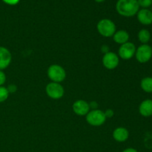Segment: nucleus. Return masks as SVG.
<instances>
[{
	"label": "nucleus",
	"mask_w": 152,
	"mask_h": 152,
	"mask_svg": "<svg viewBox=\"0 0 152 152\" xmlns=\"http://www.w3.org/2000/svg\"><path fill=\"white\" fill-rule=\"evenodd\" d=\"M137 0H118L116 4L117 13L125 17H132L139 11Z\"/></svg>",
	"instance_id": "f257e3e1"
},
{
	"label": "nucleus",
	"mask_w": 152,
	"mask_h": 152,
	"mask_svg": "<svg viewBox=\"0 0 152 152\" xmlns=\"http://www.w3.org/2000/svg\"><path fill=\"white\" fill-rule=\"evenodd\" d=\"M99 34L103 37H111L116 32V25L113 21L108 19H103L99 21L96 25Z\"/></svg>",
	"instance_id": "f03ea898"
},
{
	"label": "nucleus",
	"mask_w": 152,
	"mask_h": 152,
	"mask_svg": "<svg viewBox=\"0 0 152 152\" xmlns=\"http://www.w3.org/2000/svg\"><path fill=\"white\" fill-rule=\"evenodd\" d=\"M86 121L89 125L95 127L101 126L106 121L104 111L99 109H93L86 115Z\"/></svg>",
	"instance_id": "7ed1b4c3"
},
{
	"label": "nucleus",
	"mask_w": 152,
	"mask_h": 152,
	"mask_svg": "<svg viewBox=\"0 0 152 152\" xmlns=\"http://www.w3.org/2000/svg\"><path fill=\"white\" fill-rule=\"evenodd\" d=\"M48 77L53 83H61L66 78V72L61 65L53 64L49 66L47 71Z\"/></svg>",
	"instance_id": "20e7f679"
},
{
	"label": "nucleus",
	"mask_w": 152,
	"mask_h": 152,
	"mask_svg": "<svg viewBox=\"0 0 152 152\" xmlns=\"http://www.w3.org/2000/svg\"><path fill=\"white\" fill-rule=\"evenodd\" d=\"M135 57L140 63H146L152 57V48L148 44H142L136 49Z\"/></svg>",
	"instance_id": "39448f33"
},
{
	"label": "nucleus",
	"mask_w": 152,
	"mask_h": 152,
	"mask_svg": "<svg viewBox=\"0 0 152 152\" xmlns=\"http://www.w3.org/2000/svg\"><path fill=\"white\" fill-rule=\"evenodd\" d=\"M45 91L48 96L53 99H61L65 94L63 86L60 83L53 82L48 83L46 86Z\"/></svg>",
	"instance_id": "423d86ee"
},
{
	"label": "nucleus",
	"mask_w": 152,
	"mask_h": 152,
	"mask_svg": "<svg viewBox=\"0 0 152 152\" xmlns=\"http://www.w3.org/2000/svg\"><path fill=\"white\" fill-rule=\"evenodd\" d=\"M136 49V46L134 43L128 42L120 45L118 50V56L123 60H129L135 55Z\"/></svg>",
	"instance_id": "0eeeda50"
},
{
	"label": "nucleus",
	"mask_w": 152,
	"mask_h": 152,
	"mask_svg": "<svg viewBox=\"0 0 152 152\" xmlns=\"http://www.w3.org/2000/svg\"><path fill=\"white\" fill-rule=\"evenodd\" d=\"M120 62V57L114 52H108L104 54L102 57V65L108 70H113L117 68Z\"/></svg>",
	"instance_id": "6e6552de"
},
{
	"label": "nucleus",
	"mask_w": 152,
	"mask_h": 152,
	"mask_svg": "<svg viewBox=\"0 0 152 152\" xmlns=\"http://www.w3.org/2000/svg\"><path fill=\"white\" fill-rule=\"evenodd\" d=\"M73 111L79 116H86L90 111L89 103L83 99H79L73 104Z\"/></svg>",
	"instance_id": "1a4fd4ad"
},
{
	"label": "nucleus",
	"mask_w": 152,
	"mask_h": 152,
	"mask_svg": "<svg viewBox=\"0 0 152 152\" xmlns=\"http://www.w3.org/2000/svg\"><path fill=\"white\" fill-rule=\"evenodd\" d=\"M12 61V55L10 50L5 47L0 46V70L6 69L10 65Z\"/></svg>",
	"instance_id": "9d476101"
},
{
	"label": "nucleus",
	"mask_w": 152,
	"mask_h": 152,
	"mask_svg": "<svg viewBox=\"0 0 152 152\" xmlns=\"http://www.w3.org/2000/svg\"><path fill=\"white\" fill-rule=\"evenodd\" d=\"M137 19L142 25H150L152 24V11L146 8H142L137 12Z\"/></svg>",
	"instance_id": "9b49d317"
},
{
	"label": "nucleus",
	"mask_w": 152,
	"mask_h": 152,
	"mask_svg": "<svg viewBox=\"0 0 152 152\" xmlns=\"http://www.w3.org/2000/svg\"><path fill=\"white\" fill-rule=\"evenodd\" d=\"M113 137L117 142H123L129 139V132L128 129L124 127L117 128L113 132Z\"/></svg>",
	"instance_id": "f8f14e48"
},
{
	"label": "nucleus",
	"mask_w": 152,
	"mask_h": 152,
	"mask_svg": "<svg viewBox=\"0 0 152 152\" xmlns=\"http://www.w3.org/2000/svg\"><path fill=\"white\" fill-rule=\"evenodd\" d=\"M139 112L144 117L152 116V99H147L142 101L139 106Z\"/></svg>",
	"instance_id": "ddd939ff"
},
{
	"label": "nucleus",
	"mask_w": 152,
	"mask_h": 152,
	"mask_svg": "<svg viewBox=\"0 0 152 152\" xmlns=\"http://www.w3.org/2000/svg\"><path fill=\"white\" fill-rule=\"evenodd\" d=\"M129 34L126 31L124 30H119L114 33L113 36L114 41L117 44H120V45L125 43L128 42L129 40Z\"/></svg>",
	"instance_id": "4468645a"
},
{
	"label": "nucleus",
	"mask_w": 152,
	"mask_h": 152,
	"mask_svg": "<svg viewBox=\"0 0 152 152\" xmlns=\"http://www.w3.org/2000/svg\"><path fill=\"white\" fill-rule=\"evenodd\" d=\"M140 87L143 91L152 93V77H147L142 79L140 82Z\"/></svg>",
	"instance_id": "2eb2a0df"
},
{
	"label": "nucleus",
	"mask_w": 152,
	"mask_h": 152,
	"mask_svg": "<svg viewBox=\"0 0 152 152\" xmlns=\"http://www.w3.org/2000/svg\"><path fill=\"white\" fill-rule=\"evenodd\" d=\"M137 37L142 44H148L151 39V33L147 29H142L138 33Z\"/></svg>",
	"instance_id": "dca6fc26"
},
{
	"label": "nucleus",
	"mask_w": 152,
	"mask_h": 152,
	"mask_svg": "<svg viewBox=\"0 0 152 152\" xmlns=\"http://www.w3.org/2000/svg\"><path fill=\"white\" fill-rule=\"evenodd\" d=\"M9 92L7 88L4 86H0V103L5 102L9 96Z\"/></svg>",
	"instance_id": "f3484780"
},
{
	"label": "nucleus",
	"mask_w": 152,
	"mask_h": 152,
	"mask_svg": "<svg viewBox=\"0 0 152 152\" xmlns=\"http://www.w3.org/2000/svg\"><path fill=\"white\" fill-rule=\"evenodd\" d=\"M138 4L142 8H148L152 4V0H137Z\"/></svg>",
	"instance_id": "a211bd4d"
},
{
	"label": "nucleus",
	"mask_w": 152,
	"mask_h": 152,
	"mask_svg": "<svg viewBox=\"0 0 152 152\" xmlns=\"http://www.w3.org/2000/svg\"><path fill=\"white\" fill-rule=\"evenodd\" d=\"M6 82V74L3 71L0 70V86H3V85Z\"/></svg>",
	"instance_id": "6ab92c4d"
},
{
	"label": "nucleus",
	"mask_w": 152,
	"mask_h": 152,
	"mask_svg": "<svg viewBox=\"0 0 152 152\" xmlns=\"http://www.w3.org/2000/svg\"><path fill=\"white\" fill-rule=\"evenodd\" d=\"M7 91H8L9 94H13L17 90V87L15 85H9L7 88Z\"/></svg>",
	"instance_id": "aec40b11"
},
{
	"label": "nucleus",
	"mask_w": 152,
	"mask_h": 152,
	"mask_svg": "<svg viewBox=\"0 0 152 152\" xmlns=\"http://www.w3.org/2000/svg\"><path fill=\"white\" fill-rule=\"evenodd\" d=\"M105 117L107 118H111V117L114 116V111L111 109H107L106 111H105Z\"/></svg>",
	"instance_id": "412c9836"
},
{
	"label": "nucleus",
	"mask_w": 152,
	"mask_h": 152,
	"mask_svg": "<svg viewBox=\"0 0 152 152\" xmlns=\"http://www.w3.org/2000/svg\"><path fill=\"white\" fill-rule=\"evenodd\" d=\"M5 4H9V5H15V4H18L20 0H2Z\"/></svg>",
	"instance_id": "4be33fe9"
},
{
	"label": "nucleus",
	"mask_w": 152,
	"mask_h": 152,
	"mask_svg": "<svg viewBox=\"0 0 152 152\" xmlns=\"http://www.w3.org/2000/svg\"><path fill=\"white\" fill-rule=\"evenodd\" d=\"M101 50H102V52L104 53V54L110 52L109 48H108V45H102V48H101Z\"/></svg>",
	"instance_id": "5701e85b"
},
{
	"label": "nucleus",
	"mask_w": 152,
	"mask_h": 152,
	"mask_svg": "<svg viewBox=\"0 0 152 152\" xmlns=\"http://www.w3.org/2000/svg\"><path fill=\"white\" fill-rule=\"evenodd\" d=\"M89 106H90V108H94V109H96V108H97L98 106V104L97 102L94 101V102H91V103H89Z\"/></svg>",
	"instance_id": "b1692460"
},
{
	"label": "nucleus",
	"mask_w": 152,
	"mask_h": 152,
	"mask_svg": "<svg viewBox=\"0 0 152 152\" xmlns=\"http://www.w3.org/2000/svg\"><path fill=\"white\" fill-rule=\"evenodd\" d=\"M123 152H137V151L133 148H126V149L124 150Z\"/></svg>",
	"instance_id": "393cba45"
},
{
	"label": "nucleus",
	"mask_w": 152,
	"mask_h": 152,
	"mask_svg": "<svg viewBox=\"0 0 152 152\" xmlns=\"http://www.w3.org/2000/svg\"><path fill=\"white\" fill-rule=\"evenodd\" d=\"M95 1H96V2H102V1H104L105 0H95Z\"/></svg>",
	"instance_id": "a878e982"
}]
</instances>
